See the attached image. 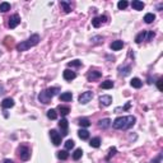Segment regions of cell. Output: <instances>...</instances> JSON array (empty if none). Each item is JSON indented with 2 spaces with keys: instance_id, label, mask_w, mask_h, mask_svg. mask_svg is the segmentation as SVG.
<instances>
[{
  "instance_id": "6da1fadb",
  "label": "cell",
  "mask_w": 163,
  "mask_h": 163,
  "mask_svg": "<svg viewBox=\"0 0 163 163\" xmlns=\"http://www.w3.org/2000/svg\"><path fill=\"white\" fill-rule=\"evenodd\" d=\"M135 117L134 116H121L115 119V121L112 122L113 129H117V130H127L131 126H134L135 124Z\"/></svg>"
},
{
  "instance_id": "7a4b0ae2",
  "label": "cell",
  "mask_w": 163,
  "mask_h": 163,
  "mask_svg": "<svg viewBox=\"0 0 163 163\" xmlns=\"http://www.w3.org/2000/svg\"><path fill=\"white\" fill-rule=\"evenodd\" d=\"M60 90L59 87H51V88H47L45 90H42V92L38 94V99H40V102H42L44 104H47L50 103V101L52 97H55L57 94V92Z\"/></svg>"
},
{
  "instance_id": "3957f363",
  "label": "cell",
  "mask_w": 163,
  "mask_h": 163,
  "mask_svg": "<svg viewBox=\"0 0 163 163\" xmlns=\"http://www.w3.org/2000/svg\"><path fill=\"white\" fill-rule=\"evenodd\" d=\"M38 42H40V35H32L28 40L22 41L21 44H18L17 45V50L18 51H27V50H30L31 47L36 46Z\"/></svg>"
},
{
  "instance_id": "277c9868",
  "label": "cell",
  "mask_w": 163,
  "mask_h": 163,
  "mask_svg": "<svg viewBox=\"0 0 163 163\" xmlns=\"http://www.w3.org/2000/svg\"><path fill=\"white\" fill-rule=\"evenodd\" d=\"M156 37V33L153 31H143L135 37V42L136 44H142L143 41H152Z\"/></svg>"
},
{
  "instance_id": "5b68a950",
  "label": "cell",
  "mask_w": 163,
  "mask_h": 163,
  "mask_svg": "<svg viewBox=\"0 0 163 163\" xmlns=\"http://www.w3.org/2000/svg\"><path fill=\"white\" fill-rule=\"evenodd\" d=\"M18 156L22 161H28L31 158V150L27 145H21L18 148Z\"/></svg>"
},
{
  "instance_id": "8992f818",
  "label": "cell",
  "mask_w": 163,
  "mask_h": 163,
  "mask_svg": "<svg viewBox=\"0 0 163 163\" xmlns=\"http://www.w3.org/2000/svg\"><path fill=\"white\" fill-rule=\"evenodd\" d=\"M93 98V93L90 92V90H87V92H83L80 96H79V102L82 104H87L88 102H90V99Z\"/></svg>"
},
{
  "instance_id": "52a82bcc",
  "label": "cell",
  "mask_w": 163,
  "mask_h": 163,
  "mask_svg": "<svg viewBox=\"0 0 163 163\" xmlns=\"http://www.w3.org/2000/svg\"><path fill=\"white\" fill-rule=\"evenodd\" d=\"M50 136H51V140H52V143H54V145H60L61 144V136L59 133H57L55 129H52V130H50Z\"/></svg>"
},
{
  "instance_id": "ba28073f",
  "label": "cell",
  "mask_w": 163,
  "mask_h": 163,
  "mask_svg": "<svg viewBox=\"0 0 163 163\" xmlns=\"http://www.w3.org/2000/svg\"><path fill=\"white\" fill-rule=\"evenodd\" d=\"M59 127H60V130H61V134H60L61 136H66V135H68V127H69L68 120H66V119H61L60 122H59Z\"/></svg>"
},
{
  "instance_id": "9c48e42d",
  "label": "cell",
  "mask_w": 163,
  "mask_h": 163,
  "mask_svg": "<svg viewBox=\"0 0 163 163\" xmlns=\"http://www.w3.org/2000/svg\"><path fill=\"white\" fill-rule=\"evenodd\" d=\"M19 23H21V17L18 16V14H13V16L9 18V22H8V27L9 28H16Z\"/></svg>"
},
{
  "instance_id": "30bf717a",
  "label": "cell",
  "mask_w": 163,
  "mask_h": 163,
  "mask_svg": "<svg viewBox=\"0 0 163 163\" xmlns=\"http://www.w3.org/2000/svg\"><path fill=\"white\" fill-rule=\"evenodd\" d=\"M99 103H101V106L107 107V106H110V104L112 103V97H111V96H108V94L101 96V97H99Z\"/></svg>"
},
{
  "instance_id": "8fae6325",
  "label": "cell",
  "mask_w": 163,
  "mask_h": 163,
  "mask_svg": "<svg viewBox=\"0 0 163 163\" xmlns=\"http://www.w3.org/2000/svg\"><path fill=\"white\" fill-rule=\"evenodd\" d=\"M101 76H102V73H101V71L90 70L89 73H88V75H87V79H88V82H94V80L99 79Z\"/></svg>"
},
{
  "instance_id": "7c38bea8",
  "label": "cell",
  "mask_w": 163,
  "mask_h": 163,
  "mask_svg": "<svg viewBox=\"0 0 163 163\" xmlns=\"http://www.w3.org/2000/svg\"><path fill=\"white\" fill-rule=\"evenodd\" d=\"M63 76H64V79L65 80H73V79H75V76H76V74L74 73L73 70H70V69H65L64 70V73H63Z\"/></svg>"
},
{
  "instance_id": "4fadbf2b",
  "label": "cell",
  "mask_w": 163,
  "mask_h": 163,
  "mask_svg": "<svg viewBox=\"0 0 163 163\" xmlns=\"http://www.w3.org/2000/svg\"><path fill=\"white\" fill-rule=\"evenodd\" d=\"M131 7H133V9H135V10H143L145 5H144V3L143 1H140V0H133Z\"/></svg>"
},
{
  "instance_id": "5bb4252c",
  "label": "cell",
  "mask_w": 163,
  "mask_h": 163,
  "mask_svg": "<svg viewBox=\"0 0 163 163\" xmlns=\"http://www.w3.org/2000/svg\"><path fill=\"white\" fill-rule=\"evenodd\" d=\"M14 106V99L13 98H5L1 102V107L3 108H12Z\"/></svg>"
},
{
  "instance_id": "9a60e30c",
  "label": "cell",
  "mask_w": 163,
  "mask_h": 163,
  "mask_svg": "<svg viewBox=\"0 0 163 163\" xmlns=\"http://www.w3.org/2000/svg\"><path fill=\"white\" fill-rule=\"evenodd\" d=\"M98 126L101 129H107L111 126V120L110 119H103V120H99L98 121Z\"/></svg>"
},
{
  "instance_id": "2e32d148",
  "label": "cell",
  "mask_w": 163,
  "mask_h": 163,
  "mask_svg": "<svg viewBox=\"0 0 163 163\" xmlns=\"http://www.w3.org/2000/svg\"><path fill=\"white\" fill-rule=\"evenodd\" d=\"M122 47H124V42L120 41V40L113 41L112 44H111V49H112L113 51H119V50H121Z\"/></svg>"
},
{
  "instance_id": "e0dca14e",
  "label": "cell",
  "mask_w": 163,
  "mask_h": 163,
  "mask_svg": "<svg viewBox=\"0 0 163 163\" xmlns=\"http://www.w3.org/2000/svg\"><path fill=\"white\" fill-rule=\"evenodd\" d=\"M119 71H120V75H122V76H127L129 74H130V71H131V68L130 66H120L119 68Z\"/></svg>"
},
{
  "instance_id": "ac0fdd59",
  "label": "cell",
  "mask_w": 163,
  "mask_h": 163,
  "mask_svg": "<svg viewBox=\"0 0 163 163\" xmlns=\"http://www.w3.org/2000/svg\"><path fill=\"white\" fill-rule=\"evenodd\" d=\"M130 85L133 88H136V89H139V88H142V85H143V82L139 79V78H133L131 79V82H130Z\"/></svg>"
},
{
  "instance_id": "d6986e66",
  "label": "cell",
  "mask_w": 163,
  "mask_h": 163,
  "mask_svg": "<svg viewBox=\"0 0 163 163\" xmlns=\"http://www.w3.org/2000/svg\"><path fill=\"white\" fill-rule=\"evenodd\" d=\"M71 98H73L71 92H64L60 94V101H63V102H69V101H71Z\"/></svg>"
},
{
  "instance_id": "ffe728a7",
  "label": "cell",
  "mask_w": 163,
  "mask_h": 163,
  "mask_svg": "<svg viewBox=\"0 0 163 163\" xmlns=\"http://www.w3.org/2000/svg\"><path fill=\"white\" fill-rule=\"evenodd\" d=\"M113 85H115V83L112 80H104L101 83V88L102 89H111V88H113Z\"/></svg>"
},
{
  "instance_id": "44dd1931",
  "label": "cell",
  "mask_w": 163,
  "mask_h": 163,
  "mask_svg": "<svg viewBox=\"0 0 163 163\" xmlns=\"http://www.w3.org/2000/svg\"><path fill=\"white\" fill-rule=\"evenodd\" d=\"M78 136L82 139V140H87L89 138V131L88 130H84V129H80L78 131Z\"/></svg>"
},
{
  "instance_id": "7402d4cb",
  "label": "cell",
  "mask_w": 163,
  "mask_h": 163,
  "mask_svg": "<svg viewBox=\"0 0 163 163\" xmlns=\"http://www.w3.org/2000/svg\"><path fill=\"white\" fill-rule=\"evenodd\" d=\"M57 111L61 113V116H66V115L70 112V108L68 106H61V104H60V106L57 107Z\"/></svg>"
},
{
  "instance_id": "603a6c76",
  "label": "cell",
  "mask_w": 163,
  "mask_h": 163,
  "mask_svg": "<svg viewBox=\"0 0 163 163\" xmlns=\"http://www.w3.org/2000/svg\"><path fill=\"white\" fill-rule=\"evenodd\" d=\"M60 7L64 9L65 13H70L71 12V5H70V3H68V1H60Z\"/></svg>"
},
{
  "instance_id": "cb8c5ba5",
  "label": "cell",
  "mask_w": 163,
  "mask_h": 163,
  "mask_svg": "<svg viewBox=\"0 0 163 163\" xmlns=\"http://www.w3.org/2000/svg\"><path fill=\"white\" fill-rule=\"evenodd\" d=\"M57 158L59 159H61V161H65V159H68L69 158V153L66 152V150H60V152H57Z\"/></svg>"
},
{
  "instance_id": "d4e9b609",
  "label": "cell",
  "mask_w": 163,
  "mask_h": 163,
  "mask_svg": "<svg viewBox=\"0 0 163 163\" xmlns=\"http://www.w3.org/2000/svg\"><path fill=\"white\" fill-rule=\"evenodd\" d=\"M8 10H10V4L4 1V3H0V12L1 13H7Z\"/></svg>"
},
{
  "instance_id": "484cf974",
  "label": "cell",
  "mask_w": 163,
  "mask_h": 163,
  "mask_svg": "<svg viewBox=\"0 0 163 163\" xmlns=\"http://www.w3.org/2000/svg\"><path fill=\"white\" fill-rule=\"evenodd\" d=\"M156 19V16L153 13H147L145 16H144V22L145 23H148V24H149V23H152L153 21H154Z\"/></svg>"
},
{
  "instance_id": "4316f807",
  "label": "cell",
  "mask_w": 163,
  "mask_h": 163,
  "mask_svg": "<svg viewBox=\"0 0 163 163\" xmlns=\"http://www.w3.org/2000/svg\"><path fill=\"white\" fill-rule=\"evenodd\" d=\"M78 124H79L82 127H88V126H90V121H89L88 119H85V117L80 119L79 121H78Z\"/></svg>"
},
{
  "instance_id": "83f0119b",
  "label": "cell",
  "mask_w": 163,
  "mask_h": 163,
  "mask_svg": "<svg viewBox=\"0 0 163 163\" xmlns=\"http://www.w3.org/2000/svg\"><path fill=\"white\" fill-rule=\"evenodd\" d=\"M89 144H90V147H93V148H99V145H101V139H99V138H93L92 140L89 142Z\"/></svg>"
},
{
  "instance_id": "f1b7e54d",
  "label": "cell",
  "mask_w": 163,
  "mask_h": 163,
  "mask_svg": "<svg viewBox=\"0 0 163 163\" xmlns=\"http://www.w3.org/2000/svg\"><path fill=\"white\" fill-rule=\"evenodd\" d=\"M82 156H83V150H82L80 148H79V149H75V152L73 153V159L78 161V159H80V158H82Z\"/></svg>"
},
{
  "instance_id": "f546056e",
  "label": "cell",
  "mask_w": 163,
  "mask_h": 163,
  "mask_svg": "<svg viewBox=\"0 0 163 163\" xmlns=\"http://www.w3.org/2000/svg\"><path fill=\"white\" fill-rule=\"evenodd\" d=\"M47 117H49L50 120H56L57 119V112H56V110H49L47 111Z\"/></svg>"
},
{
  "instance_id": "4dcf8cb0",
  "label": "cell",
  "mask_w": 163,
  "mask_h": 163,
  "mask_svg": "<svg viewBox=\"0 0 163 163\" xmlns=\"http://www.w3.org/2000/svg\"><path fill=\"white\" fill-rule=\"evenodd\" d=\"M82 65V61L80 60H73V61H70V63H68V66L70 68H73V66H75V68H79V66Z\"/></svg>"
},
{
  "instance_id": "1f68e13d",
  "label": "cell",
  "mask_w": 163,
  "mask_h": 163,
  "mask_svg": "<svg viewBox=\"0 0 163 163\" xmlns=\"http://www.w3.org/2000/svg\"><path fill=\"white\" fill-rule=\"evenodd\" d=\"M127 5H129V3L125 1V0H121V1H119V3H117V8H119V9H121V10H122V9H126Z\"/></svg>"
},
{
  "instance_id": "d6a6232c",
  "label": "cell",
  "mask_w": 163,
  "mask_h": 163,
  "mask_svg": "<svg viewBox=\"0 0 163 163\" xmlns=\"http://www.w3.org/2000/svg\"><path fill=\"white\" fill-rule=\"evenodd\" d=\"M101 24H102V22L99 21V18H97V17H96V18H93V19H92V26H93V27L98 28Z\"/></svg>"
},
{
  "instance_id": "836d02e7",
  "label": "cell",
  "mask_w": 163,
  "mask_h": 163,
  "mask_svg": "<svg viewBox=\"0 0 163 163\" xmlns=\"http://www.w3.org/2000/svg\"><path fill=\"white\" fill-rule=\"evenodd\" d=\"M75 143L74 140H66L65 142V149H71V148H74Z\"/></svg>"
},
{
  "instance_id": "e575fe53",
  "label": "cell",
  "mask_w": 163,
  "mask_h": 163,
  "mask_svg": "<svg viewBox=\"0 0 163 163\" xmlns=\"http://www.w3.org/2000/svg\"><path fill=\"white\" fill-rule=\"evenodd\" d=\"M162 82H163L162 78H159V79L157 80V88H158V90H162Z\"/></svg>"
},
{
  "instance_id": "d590c367",
  "label": "cell",
  "mask_w": 163,
  "mask_h": 163,
  "mask_svg": "<svg viewBox=\"0 0 163 163\" xmlns=\"http://www.w3.org/2000/svg\"><path fill=\"white\" fill-rule=\"evenodd\" d=\"M115 154H116V148H112V149L110 150V154H108V157H107V158H110L111 156H115Z\"/></svg>"
},
{
  "instance_id": "8d00e7d4",
  "label": "cell",
  "mask_w": 163,
  "mask_h": 163,
  "mask_svg": "<svg viewBox=\"0 0 163 163\" xmlns=\"http://www.w3.org/2000/svg\"><path fill=\"white\" fill-rule=\"evenodd\" d=\"M98 18H99V21L102 22V23H104V22L107 21V17H106V16H101V17H98Z\"/></svg>"
},
{
  "instance_id": "74e56055",
  "label": "cell",
  "mask_w": 163,
  "mask_h": 163,
  "mask_svg": "<svg viewBox=\"0 0 163 163\" xmlns=\"http://www.w3.org/2000/svg\"><path fill=\"white\" fill-rule=\"evenodd\" d=\"M161 158H162V154H159V156H158V158H156V159L153 161L152 163H161Z\"/></svg>"
},
{
  "instance_id": "f35d334b",
  "label": "cell",
  "mask_w": 163,
  "mask_h": 163,
  "mask_svg": "<svg viewBox=\"0 0 163 163\" xmlns=\"http://www.w3.org/2000/svg\"><path fill=\"white\" fill-rule=\"evenodd\" d=\"M4 163H14V162L10 161V159H5V161H4Z\"/></svg>"
}]
</instances>
